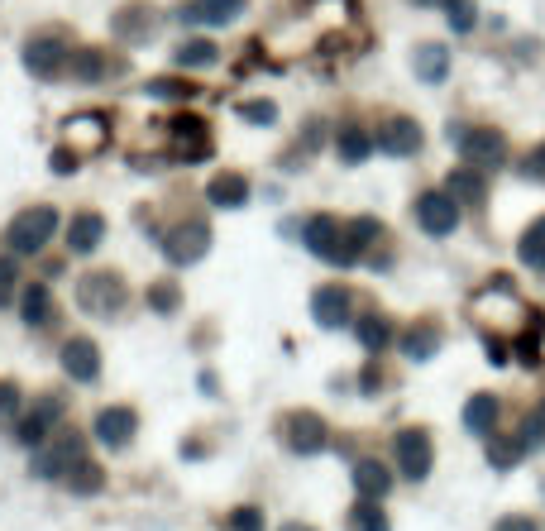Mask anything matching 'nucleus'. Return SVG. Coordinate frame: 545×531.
<instances>
[{
    "instance_id": "e433bc0d",
    "label": "nucleus",
    "mask_w": 545,
    "mask_h": 531,
    "mask_svg": "<svg viewBox=\"0 0 545 531\" xmlns=\"http://www.w3.org/2000/svg\"><path fill=\"white\" fill-rule=\"evenodd\" d=\"M225 531H268V522H263L259 508H235L225 517Z\"/></svg>"
},
{
    "instance_id": "20e7f679",
    "label": "nucleus",
    "mask_w": 545,
    "mask_h": 531,
    "mask_svg": "<svg viewBox=\"0 0 545 531\" xmlns=\"http://www.w3.org/2000/svg\"><path fill=\"white\" fill-rule=\"evenodd\" d=\"M125 302H130V292H125L120 273H87V278H77V307L87 316H120Z\"/></svg>"
},
{
    "instance_id": "c9c22d12",
    "label": "nucleus",
    "mask_w": 545,
    "mask_h": 531,
    "mask_svg": "<svg viewBox=\"0 0 545 531\" xmlns=\"http://www.w3.org/2000/svg\"><path fill=\"white\" fill-rule=\"evenodd\" d=\"M450 197H464V201H483V177L469 173V168H459L455 177H450Z\"/></svg>"
},
{
    "instance_id": "bb28decb",
    "label": "nucleus",
    "mask_w": 545,
    "mask_h": 531,
    "mask_svg": "<svg viewBox=\"0 0 545 531\" xmlns=\"http://www.w3.org/2000/svg\"><path fill=\"white\" fill-rule=\"evenodd\" d=\"M335 149H340V158H345L349 168H354V163H364V158H369L373 149H378V139H373L369 130H359V125H349V130H340Z\"/></svg>"
},
{
    "instance_id": "9d476101",
    "label": "nucleus",
    "mask_w": 545,
    "mask_h": 531,
    "mask_svg": "<svg viewBox=\"0 0 545 531\" xmlns=\"http://www.w3.org/2000/svg\"><path fill=\"white\" fill-rule=\"evenodd\" d=\"M416 221L426 235H455L459 225V201L450 192H426V197L416 201Z\"/></svg>"
},
{
    "instance_id": "2f4dec72",
    "label": "nucleus",
    "mask_w": 545,
    "mask_h": 531,
    "mask_svg": "<svg viewBox=\"0 0 545 531\" xmlns=\"http://www.w3.org/2000/svg\"><path fill=\"white\" fill-rule=\"evenodd\" d=\"M517 254H522V264H531L536 273H545V216L536 225H526V235L517 240Z\"/></svg>"
},
{
    "instance_id": "58836bf2",
    "label": "nucleus",
    "mask_w": 545,
    "mask_h": 531,
    "mask_svg": "<svg viewBox=\"0 0 545 531\" xmlns=\"http://www.w3.org/2000/svg\"><path fill=\"white\" fill-rule=\"evenodd\" d=\"M15 283H20V264H15V254H0V307L15 297Z\"/></svg>"
},
{
    "instance_id": "f03ea898",
    "label": "nucleus",
    "mask_w": 545,
    "mask_h": 531,
    "mask_svg": "<svg viewBox=\"0 0 545 531\" xmlns=\"http://www.w3.org/2000/svg\"><path fill=\"white\" fill-rule=\"evenodd\" d=\"M53 230H58V211H53V206H29V211H20V216L10 221L5 244H10L15 259H34V254H44L48 249Z\"/></svg>"
},
{
    "instance_id": "473e14b6",
    "label": "nucleus",
    "mask_w": 545,
    "mask_h": 531,
    "mask_svg": "<svg viewBox=\"0 0 545 531\" xmlns=\"http://www.w3.org/2000/svg\"><path fill=\"white\" fill-rule=\"evenodd\" d=\"M349 531H388V512L378 508V498H364L349 512Z\"/></svg>"
},
{
    "instance_id": "5701e85b",
    "label": "nucleus",
    "mask_w": 545,
    "mask_h": 531,
    "mask_svg": "<svg viewBox=\"0 0 545 531\" xmlns=\"http://www.w3.org/2000/svg\"><path fill=\"white\" fill-rule=\"evenodd\" d=\"M498 398L493 393H479V398H469V407H464V426L474 431V436H493V426H498Z\"/></svg>"
},
{
    "instance_id": "a19ab883",
    "label": "nucleus",
    "mask_w": 545,
    "mask_h": 531,
    "mask_svg": "<svg viewBox=\"0 0 545 531\" xmlns=\"http://www.w3.org/2000/svg\"><path fill=\"white\" fill-rule=\"evenodd\" d=\"M15 417H20V388L0 383V426H15Z\"/></svg>"
},
{
    "instance_id": "6ab92c4d",
    "label": "nucleus",
    "mask_w": 545,
    "mask_h": 531,
    "mask_svg": "<svg viewBox=\"0 0 545 531\" xmlns=\"http://www.w3.org/2000/svg\"><path fill=\"white\" fill-rule=\"evenodd\" d=\"M378 149L393 158H412L421 149V130H416V120H388L383 130H378Z\"/></svg>"
},
{
    "instance_id": "72a5a7b5",
    "label": "nucleus",
    "mask_w": 545,
    "mask_h": 531,
    "mask_svg": "<svg viewBox=\"0 0 545 531\" xmlns=\"http://www.w3.org/2000/svg\"><path fill=\"white\" fill-rule=\"evenodd\" d=\"M101 484H106V474H101V469L91 465V460H82V465H77L72 474H67V488H72V493H82V498H91V493H101Z\"/></svg>"
},
{
    "instance_id": "a18cd8bd",
    "label": "nucleus",
    "mask_w": 545,
    "mask_h": 531,
    "mask_svg": "<svg viewBox=\"0 0 545 531\" xmlns=\"http://www.w3.org/2000/svg\"><path fill=\"white\" fill-rule=\"evenodd\" d=\"M283 531H316V527H302V522H287Z\"/></svg>"
},
{
    "instance_id": "9b49d317",
    "label": "nucleus",
    "mask_w": 545,
    "mask_h": 531,
    "mask_svg": "<svg viewBox=\"0 0 545 531\" xmlns=\"http://www.w3.org/2000/svg\"><path fill=\"white\" fill-rule=\"evenodd\" d=\"M450 139L464 149V158H469L474 168H498L502 158H507V144H502L498 130H455Z\"/></svg>"
},
{
    "instance_id": "f257e3e1",
    "label": "nucleus",
    "mask_w": 545,
    "mask_h": 531,
    "mask_svg": "<svg viewBox=\"0 0 545 531\" xmlns=\"http://www.w3.org/2000/svg\"><path fill=\"white\" fill-rule=\"evenodd\" d=\"M87 460V441H82V431H53L39 450H34V460H29V474L34 479H67L72 469Z\"/></svg>"
},
{
    "instance_id": "6e6552de",
    "label": "nucleus",
    "mask_w": 545,
    "mask_h": 531,
    "mask_svg": "<svg viewBox=\"0 0 545 531\" xmlns=\"http://www.w3.org/2000/svg\"><path fill=\"white\" fill-rule=\"evenodd\" d=\"M134 436H139V412L134 407H101L96 412V441L106 450H130Z\"/></svg>"
},
{
    "instance_id": "2eb2a0df",
    "label": "nucleus",
    "mask_w": 545,
    "mask_h": 531,
    "mask_svg": "<svg viewBox=\"0 0 545 531\" xmlns=\"http://www.w3.org/2000/svg\"><path fill=\"white\" fill-rule=\"evenodd\" d=\"M106 240V216L101 211H77L67 221V254H96Z\"/></svg>"
},
{
    "instance_id": "c03bdc74",
    "label": "nucleus",
    "mask_w": 545,
    "mask_h": 531,
    "mask_svg": "<svg viewBox=\"0 0 545 531\" xmlns=\"http://www.w3.org/2000/svg\"><path fill=\"white\" fill-rule=\"evenodd\" d=\"M498 531H536V522L531 517H507V522H498Z\"/></svg>"
},
{
    "instance_id": "f704fd0d",
    "label": "nucleus",
    "mask_w": 545,
    "mask_h": 531,
    "mask_svg": "<svg viewBox=\"0 0 545 531\" xmlns=\"http://www.w3.org/2000/svg\"><path fill=\"white\" fill-rule=\"evenodd\" d=\"M445 15H450V29H455V34H469V29L479 24L474 0H445Z\"/></svg>"
},
{
    "instance_id": "7c9ffc66",
    "label": "nucleus",
    "mask_w": 545,
    "mask_h": 531,
    "mask_svg": "<svg viewBox=\"0 0 545 531\" xmlns=\"http://www.w3.org/2000/svg\"><path fill=\"white\" fill-rule=\"evenodd\" d=\"M153 101H197V82H187V77H153L149 87H144Z\"/></svg>"
},
{
    "instance_id": "b1692460",
    "label": "nucleus",
    "mask_w": 545,
    "mask_h": 531,
    "mask_svg": "<svg viewBox=\"0 0 545 531\" xmlns=\"http://www.w3.org/2000/svg\"><path fill=\"white\" fill-rule=\"evenodd\" d=\"M354 488H359V498H383L393 488V474H388V465H378V460H359L354 465Z\"/></svg>"
},
{
    "instance_id": "f3484780",
    "label": "nucleus",
    "mask_w": 545,
    "mask_h": 531,
    "mask_svg": "<svg viewBox=\"0 0 545 531\" xmlns=\"http://www.w3.org/2000/svg\"><path fill=\"white\" fill-rule=\"evenodd\" d=\"M168 130H173L177 154L187 158V163H197V158L211 154V139H206V120H197V115H182V120H173Z\"/></svg>"
},
{
    "instance_id": "4be33fe9",
    "label": "nucleus",
    "mask_w": 545,
    "mask_h": 531,
    "mask_svg": "<svg viewBox=\"0 0 545 531\" xmlns=\"http://www.w3.org/2000/svg\"><path fill=\"white\" fill-rule=\"evenodd\" d=\"M153 10H144V5H125L115 20H110V29L120 34V39H130V44H139V39H149L153 34Z\"/></svg>"
},
{
    "instance_id": "c756f323",
    "label": "nucleus",
    "mask_w": 545,
    "mask_h": 531,
    "mask_svg": "<svg viewBox=\"0 0 545 531\" xmlns=\"http://www.w3.org/2000/svg\"><path fill=\"white\" fill-rule=\"evenodd\" d=\"M445 72H450V53H445V48L440 44L416 48V77H421V82H440Z\"/></svg>"
},
{
    "instance_id": "423d86ee",
    "label": "nucleus",
    "mask_w": 545,
    "mask_h": 531,
    "mask_svg": "<svg viewBox=\"0 0 545 531\" xmlns=\"http://www.w3.org/2000/svg\"><path fill=\"white\" fill-rule=\"evenodd\" d=\"M211 249V225L192 216V221H177L168 235H163V254H168V264H197L201 254Z\"/></svg>"
},
{
    "instance_id": "37998d69",
    "label": "nucleus",
    "mask_w": 545,
    "mask_h": 531,
    "mask_svg": "<svg viewBox=\"0 0 545 531\" xmlns=\"http://www.w3.org/2000/svg\"><path fill=\"white\" fill-rule=\"evenodd\" d=\"M522 173H526V177H545V144H541V149H536L531 158H526V168H522Z\"/></svg>"
},
{
    "instance_id": "4c0bfd02",
    "label": "nucleus",
    "mask_w": 545,
    "mask_h": 531,
    "mask_svg": "<svg viewBox=\"0 0 545 531\" xmlns=\"http://www.w3.org/2000/svg\"><path fill=\"white\" fill-rule=\"evenodd\" d=\"M177 302H182L177 283H153V288H149V307L153 311H163V316H168V311H177Z\"/></svg>"
},
{
    "instance_id": "412c9836",
    "label": "nucleus",
    "mask_w": 545,
    "mask_h": 531,
    "mask_svg": "<svg viewBox=\"0 0 545 531\" xmlns=\"http://www.w3.org/2000/svg\"><path fill=\"white\" fill-rule=\"evenodd\" d=\"M206 197H211V206H220V211H240L244 201H249V182H244L240 173H220V177H211Z\"/></svg>"
},
{
    "instance_id": "f8f14e48",
    "label": "nucleus",
    "mask_w": 545,
    "mask_h": 531,
    "mask_svg": "<svg viewBox=\"0 0 545 531\" xmlns=\"http://www.w3.org/2000/svg\"><path fill=\"white\" fill-rule=\"evenodd\" d=\"M63 369L72 383H96L101 378V345L91 335H72L63 345Z\"/></svg>"
},
{
    "instance_id": "ddd939ff",
    "label": "nucleus",
    "mask_w": 545,
    "mask_h": 531,
    "mask_svg": "<svg viewBox=\"0 0 545 531\" xmlns=\"http://www.w3.org/2000/svg\"><path fill=\"white\" fill-rule=\"evenodd\" d=\"M244 5H249V0H187V5L177 10V20H182V24H211V29H220V24H235V20H240Z\"/></svg>"
},
{
    "instance_id": "0eeeda50",
    "label": "nucleus",
    "mask_w": 545,
    "mask_h": 531,
    "mask_svg": "<svg viewBox=\"0 0 545 531\" xmlns=\"http://www.w3.org/2000/svg\"><path fill=\"white\" fill-rule=\"evenodd\" d=\"M283 441L292 455H321L330 445V431L316 412H292V417L283 421Z\"/></svg>"
},
{
    "instance_id": "a878e982",
    "label": "nucleus",
    "mask_w": 545,
    "mask_h": 531,
    "mask_svg": "<svg viewBox=\"0 0 545 531\" xmlns=\"http://www.w3.org/2000/svg\"><path fill=\"white\" fill-rule=\"evenodd\" d=\"M173 63L182 67V72H192V67H216L220 63V48L211 44V39H187V44H177Z\"/></svg>"
},
{
    "instance_id": "cd10ccee",
    "label": "nucleus",
    "mask_w": 545,
    "mask_h": 531,
    "mask_svg": "<svg viewBox=\"0 0 545 531\" xmlns=\"http://www.w3.org/2000/svg\"><path fill=\"white\" fill-rule=\"evenodd\" d=\"M526 450H531L526 436H517V441H512V436H488V465H493V469H512Z\"/></svg>"
},
{
    "instance_id": "ea45409f",
    "label": "nucleus",
    "mask_w": 545,
    "mask_h": 531,
    "mask_svg": "<svg viewBox=\"0 0 545 531\" xmlns=\"http://www.w3.org/2000/svg\"><path fill=\"white\" fill-rule=\"evenodd\" d=\"M240 120H249V125H273V120H278V106H273V101H244Z\"/></svg>"
},
{
    "instance_id": "393cba45",
    "label": "nucleus",
    "mask_w": 545,
    "mask_h": 531,
    "mask_svg": "<svg viewBox=\"0 0 545 531\" xmlns=\"http://www.w3.org/2000/svg\"><path fill=\"white\" fill-rule=\"evenodd\" d=\"M397 345H402V354H407V359H416V364H421V359H431V354L440 350V331L431 326V321H416V326L402 335Z\"/></svg>"
},
{
    "instance_id": "1a4fd4ad",
    "label": "nucleus",
    "mask_w": 545,
    "mask_h": 531,
    "mask_svg": "<svg viewBox=\"0 0 545 531\" xmlns=\"http://www.w3.org/2000/svg\"><path fill=\"white\" fill-rule=\"evenodd\" d=\"M67 63H72V48H67L63 39H53V34L24 44V67H29L34 77H63Z\"/></svg>"
},
{
    "instance_id": "39448f33",
    "label": "nucleus",
    "mask_w": 545,
    "mask_h": 531,
    "mask_svg": "<svg viewBox=\"0 0 545 531\" xmlns=\"http://www.w3.org/2000/svg\"><path fill=\"white\" fill-rule=\"evenodd\" d=\"M393 460H397V474H402V479L421 484V479L431 474V465H436V445H431V436H426L421 426H407V431L393 436Z\"/></svg>"
},
{
    "instance_id": "aec40b11",
    "label": "nucleus",
    "mask_w": 545,
    "mask_h": 531,
    "mask_svg": "<svg viewBox=\"0 0 545 531\" xmlns=\"http://www.w3.org/2000/svg\"><path fill=\"white\" fill-rule=\"evenodd\" d=\"M125 63H110V53H101V48H82V53H72V63H67V72L77 77V82H106V77H115Z\"/></svg>"
},
{
    "instance_id": "7ed1b4c3",
    "label": "nucleus",
    "mask_w": 545,
    "mask_h": 531,
    "mask_svg": "<svg viewBox=\"0 0 545 531\" xmlns=\"http://www.w3.org/2000/svg\"><path fill=\"white\" fill-rule=\"evenodd\" d=\"M302 240H306V249H311L316 259H326V264L345 268L359 259V249L349 240V225H340L335 216H311V221L302 225Z\"/></svg>"
},
{
    "instance_id": "79ce46f5",
    "label": "nucleus",
    "mask_w": 545,
    "mask_h": 531,
    "mask_svg": "<svg viewBox=\"0 0 545 531\" xmlns=\"http://www.w3.org/2000/svg\"><path fill=\"white\" fill-rule=\"evenodd\" d=\"M77 163H82V154H67V149H53V173H77Z\"/></svg>"
},
{
    "instance_id": "c85d7f7f",
    "label": "nucleus",
    "mask_w": 545,
    "mask_h": 531,
    "mask_svg": "<svg viewBox=\"0 0 545 531\" xmlns=\"http://www.w3.org/2000/svg\"><path fill=\"white\" fill-rule=\"evenodd\" d=\"M354 331H359V345H364L369 354H383L388 345H393V326H388L383 316H359Z\"/></svg>"
},
{
    "instance_id": "dca6fc26",
    "label": "nucleus",
    "mask_w": 545,
    "mask_h": 531,
    "mask_svg": "<svg viewBox=\"0 0 545 531\" xmlns=\"http://www.w3.org/2000/svg\"><path fill=\"white\" fill-rule=\"evenodd\" d=\"M67 139H72V154H96V149L110 139L106 115H101V111L72 115V120H67Z\"/></svg>"
},
{
    "instance_id": "a211bd4d",
    "label": "nucleus",
    "mask_w": 545,
    "mask_h": 531,
    "mask_svg": "<svg viewBox=\"0 0 545 531\" xmlns=\"http://www.w3.org/2000/svg\"><path fill=\"white\" fill-rule=\"evenodd\" d=\"M20 316H24V326H34V331L53 326V288H48V283H24Z\"/></svg>"
},
{
    "instance_id": "4468645a",
    "label": "nucleus",
    "mask_w": 545,
    "mask_h": 531,
    "mask_svg": "<svg viewBox=\"0 0 545 531\" xmlns=\"http://www.w3.org/2000/svg\"><path fill=\"white\" fill-rule=\"evenodd\" d=\"M349 311H354V297H349V288H340V283H326V288H316V297H311V316H316V326H326V331L345 326Z\"/></svg>"
}]
</instances>
